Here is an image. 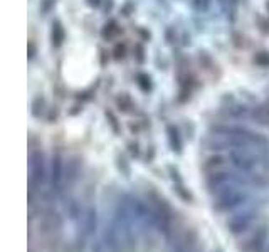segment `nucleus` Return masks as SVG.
Returning a JSON list of instances; mask_svg holds the SVG:
<instances>
[{
  "label": "nucleus",
  "instance_id": "nucleus-1",
  "mask_svg": "<svg viewBox=\"0 0 269 252\" xmlns=\"http://www.w3.org/2000/svg\"><path fill=\"white\" fill-rule=\"evenodd\" d=\"M246 200H248V194L237 183H229L215 192L214 209L219 212H229V210H234L235 207L242 205Z\"/></svg>",
  "mask_w": 269,
  "mask_h": 252
},
{
  "label": "nucleus",
  "instance_id": "nucleus-2",
  "mask_svg": "<svg viewBox=\"0 0 269 252\" xmlns=\"http://www.w3.org/2000/svg\"><path fill=\"white\" fill-rule=\"evenodd\" d=\"M269 235V227L268 224H259L254 227V231L249 232L248 239L241 244V249L244 252H263L266 249Z\"/></svg>",
  "mask_w": 269,
  "mask_h": 252
},
{
  "label": "nucleus",
  "instance_id": "nucleus-3",
  "mask_svg": "<svg viewBox=\"0 0 269 252\" xmlns=\"http://www.w3.org/2000/svg\"><path fill=\"white\" fill-rule=\"evenodd\" d=\"M229 162L241 172H251L257 165V157L252 148H232L229 153Z\"/></svg>",
  "mask_w": 269,
  "mask_h": 252
},
{
  "label": "nucleus",
  "instance_id": "nucleus-4",
  "mask_svg": "<svg viewBox=\"0 0 269 252\" xmlns=\"http://www.w3.org/2000/svg\"><path fill=\"white\" fill-rule=\"evenodd\" d=\"M254 220H256V214H254L252 210H242V212L234 214V216L227 220V231L232 235L246 234V232L252 227Z\"/></svg>",
  "mask_w": 269,
  "mask_h": 252
},
{
  "label": "nucleus",
  "instance_id": "nucleus-5",
  "mask_svg": "<svg viewBox=\"0 0 269 252\" xmlns=\"http://www.w3.org/2000/svg\"><path fill=\"white\" fill-rule=\"evenodd\" d=\"M47 179V172H46V165H44V157L40 151L31 155V185H40L46 181Z\"/></svg>",
  "mask_w": 269,
  "mask_h": 252
},
{
  "label": "nucleus",
  "instance_id": "nucleus-6",
  "mask_svg": "<svg viewBox=\"0 0 269 252\" xmlns=\"http://www.w3.org/2000/svg\"><path fill=\"white\" fill-rule=\"evenodd\" d=\"M96 231H98V212L95 207H88L83 214V234L86 237H93Z\"/></svg>",
  "mask_w": 269,
  "mask_h": 252
},
{
  "label": "nucleus",
  "instance_id": "nucleus-7",
  "mask_svg": "<svg viewBox=\"0 0 269 252\" xmlns=\"http://www.w3.org/2000/svg\"><path fill=\"white\" fill-rule=\"evenodd\" d=\"M64 180V165H62V158L59 155L52 157L51 163V185L54 190H61V183Z\"/></svg>",
  "mask_w": 269,
  "mask_h": 252
},
{
  "label": "nucleus",
  "instance_id": "nucleus-8",
  "mask_svg": "<svg viewBox=\"0 0 269 252\" xmlns=\"http://www.w3.org/2000/svg\"><path fill=\"white\" fill-rule=\"evenodd\" d=\"M64 209H66L67 218H71V220L77 222V220H81V218H83L84 210H83L81 203L77 202L76 198H69V200H67L66 205H64Z\"/></svg>",
  "mask_w": 269,
  "mask_h": 252
},
{
  "label": "nucleus",
  "instance_id": "nucleus-9",
  "mask_svg": "<svg viewBox=\"0 0 269 252\" xmlns=\"http://www.w3.org/2000/svg\"><path fill=\"white\" fill-rule=\"evenodd\" d=\"M167 133H168V142H170L172 150L177 151V153H180V151H182V140H180L178 131L173 128V126H168Z\"/></svg>",
  "mask_w": 269,
  "mask_h": 252
},
{
  "label": "nucleus",
  "instance_id": "nucleus-10",
  "mask_svg": "<svg viewBox=\"0 0 269 252\" xmlns=\"http://www.w3.org/2000/svg\"><path fill=\"white\" fill-rule=\"evenodd\" d=\"M226 158L222 155H215V157H211L205 163V168L209 172H217V170H224V165H226Z\"/></svg>",
  "mask_w": 269,
  "mask_h": 252
},
{
  "label": "nucleus",
  "instance_id": "nucleus-11",
  "mask_svg": "<svg viewBox=\"0 0 269 252\" xmlns=\"http://www.w3.org/2000/svg\"><path fill=\"white\" fill-rule=\"evenodd\" d=\"M173 190H175V194H177L178 197L184 200V202H187V203H192L193 202V195L190 194L189 188H185L182 183H175L173 185Z\"/></svg>",
  "mask_w": 269,
  "mask_h": 252
},
{
  "label": "nucleus",
  "instance_id": "nucleus-12",
  "mask_svg": "<svg viewBox=\"0 0 269 252\" xmlns=\"http://www.w3.org/2000/svg\"><path fill=\"white\" fill-rule=\"evenodd\" d=\"M128 148H130V153H132L133 157H140V146H138V143H130Z\"/></svg>",
  "mask_w": 269,
  "mask_h": 252
},
{
  "label": "nucleus",
  "instance_id": "nucleus-13",
  "mask_svg": "<svg viewBox=\"0 0 269 252\" xmlns=\"http://www.w3.org/2000/svg\"><path fill=\"white\" fill-rule=\"evenodd\" d=\"M263 252H269V246H268V247H266V249H264Z\"/></svg>",
  "mask_w": 269,
  "mask_h": 252
}]
</instances>
